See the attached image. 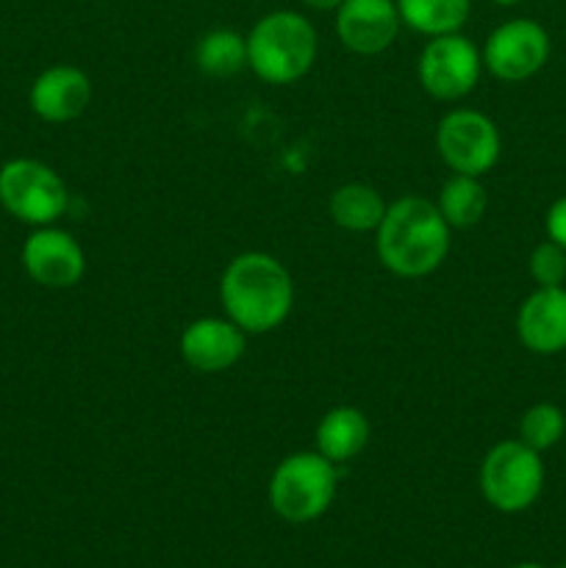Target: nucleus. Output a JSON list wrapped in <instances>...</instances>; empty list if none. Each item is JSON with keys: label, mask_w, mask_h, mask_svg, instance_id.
<instances>
[{"label": "nucleus", "mask_w": 566, "mask_h": 568, "mask_svg": "<svg viewBox=\"0 0 566 568\" xmlns=\"http://www.w3.org/2000/svg\"><path fill=\"white\" fill-rule=\"evenodd\" d=\"M220 300L228 320L244 333H270L292 314L294 283L275 255L250 250L225 266Z\"/></svg>", "instance_id": "f257e3e1"}, {"label": "nucleus", "mask_w": 566, "mask_h": 568, "mask_svg": "<svg viewBox=\"0 0 566 568\" xmlns=\"http://www.w3.org/2000/svg\"><path fill=\"white\" fill-rule=\"evenodd\" d=\"M453 227L438 214L436 203L405 194L388 203L375 231L377 258L397 277H425L444 264Z\"/></svg>", "instance_id": "f03ea898"}, {"label": "nucleus", "mask_w": 566, "mask_h": 568, "mask_svg": "<svg viewBox=\"0 0 566 568\" xmlns=\"http://www.w3.org/2000/svg\"><path fill=\"white\" fill-rule=\"evenodd\" d=\"M316 50V28L292 9L270 11L247 33V67L272 87L297 83L314 67Z\"/></svg>", "instance_id": "7ed1b4c3"}, {"label": "nucleus", "mask_w": 566, "mask_h": 568, "mask_svg": "<svg viewBox=\"0 0 566 568\" xmlns=\"http://www.w3.org/2000/svg\"><path fill=\"white\" fill-rule=\"evenodd\" d=\"M338 466L325 455L292 453L275 466L270 477V505L277 519L289 525H309L322 519L336 499Z\"/></svg>", "instance_id": "20e7f679"}, {"label": "nucleus", "mask_w": 566, "mask_h": 568, "mask_svg": "<svg viewBox=\"0 0 566 568\" xmlns=\"http://www.w3.org/2000/svg\"><path fill=\"white\" fill-rule=\"evenodd\" d=\"M544 491L542 453L519 438L494 444L481 464V494L499 514H522Z\"/></svg>", "instance_id": "39448f33"}, {"label": "nucleus", "mask_w": 566, "mask_h": 568, "mask_svg": "<svg viewBox=\"0 0 566 568\" xmlns=\"http://www.w3.org/2000/svg\"><path fill=\"white\" fill-rule=\"evenodd\" d=\"M0 205L31 227L59 222L70 209V192L59 172L39 159H11L0 166Z\"/></svg>", "instance_id": "423d86ee"}, {"label": "nucleus", "mask_w": 566, "mask_h": 568, "mask_svg": "<svg viewBox=\"0 0 566 568\" xmlns=\"http://www.w3.org/2000/svg\"><path fill=\"white\" fill-rule=\"evenodd\" d=\"M481 50L461 31L431 37L416 61L422 89L442 103H458L466 94L475 92V87L481 83Z\"/></svg>", "instance_id": "0eeeda50"}, {"label": "nucleus", "mask_w": 566, "mask_h": 568, "mask_svg": "<svg viewBox=\"0 0 566 568\" xmlns=\"http://www.w3.org/2000/svg\"><path fill=\"white\" fill-rule=\"evenodd\" d=\"M436 150L455 175L483 178L499 161L503 139L483 111L453 109L438 120Z\"/></svg>", "instance_id": "6e6552de"}, {"label": "nucleus", "mask_w": 566, "mask_h": 568, "mask_svg": "<svg viewBox=\"0 0 566 568\" xmlns=\"http://www.w3.org/2000/svg\"><path fill=\"white\" fill-rule=\"evenodd\" d=\"M483 67L503 83H522L549 59V33L527 17L503 22L488 33L481 50Z\"/></svg>", "instance_id": "1a4fd4ad"}, {"label": "nucleus", "mask_w": 566, "mask_h": 568, "mask_svg": "<svg viewBox=\"0 0 566 568\" xmlns=\"http://www.w3.org/2000/svg\"><path fill=\"white\" fill-rule=\"evenodd\" d=\"M22 270L44 288H72L87 272V253L78 239L61 227H33L22 244Z\"/></svg>", "instance_id": "9d476101"}, {"label": "nucleus", "mask_w": 566, "mask_h": 568, "mask_svg": "<svg viewBox=\"0 0 566 568\" xmlns=\"http://www.w3.org/2000/svg\"><path fill=\"white\" fill-rule=\"evenodd\" d=\"M400 26L394 0H344L336 9L338 42L355 55H377L392 48Z\"/></svg>", "instance_id": "9b49d317"}, {"label": "nucleus", "mask_w": 566, "mask_h": 568, "mask_svg": "<svg viewBox=\"0 0 566 568\" xmlns=\"http://www.w3.org/2000/svg\"><path fill=\"white\" fill-rule=\"evenodd\" d=\"M247 333L231 320L220 316H200L189 322L181 333V358L189 369L200 375H220L236 366L244 355Z\"/></svg>", "instance_id": "f8f14e48"}, {"label": "nucleus", "mask_w": 566, "mask_h": 568, "mask_svg": "<svg viewBox=\"0 0 566 568\" xmlns=\"http://www.w3.org/2000/svg\"><path fill=\"white\" fill-rule=\"evenodd\" d=\"M31 111L44 122H72L92 103V81L81 67L53 64L39 72L28 92Z\"/></svg>", "instance_id": "ddd939ff"}, {"label": "nucleus", "mask_w": 566, "mask_h": 568, "mask_svg": "<svg viewBox=\"0 0 566 568\" xmlns=\"http://www.w3.org/2000/svg\"><path fill=\"white\" fill-rule=\"evenodd\" d=\"M516 336L536 355H558L566 349V288L549 286L527 294L516 311Z\"/></svg>", "instance_id": "4468645a"}, {"label": "nucleus", "mask_w": 566, "mask_h": 568, "mask_svg": "<svg viewBox=\"0 0 566 568\" xmlns=\"http://www.w3.org/2000/svg\"><path fill=\"white\" fill-rule=\"evenodd\" d=\"M370 419L364 410L353 408V405H338L331 408L316 425V453L325 455L336 466L350 464L358 458L370 444Z\"/></svg>", "instance_id": "2eb2a0df"}, {"label": "nucleus", "mask_w": 566, "mask_h": 568, "mask_svg": "<svg viewBox=\"0 0 566 568\" xmlns=\"http://www.w3.org/2000/svg\"><path fill=\"white\" fill-rule=\"evenodd\" d=\"M388 203L381 197V192L366 183H344L331 194L327 214L333 225L350 233H370L377 231Z\"/></svg>", "instance_id": "dca6fc26"}, {"label": "nucleus", "mask_w": 566, "mask_h": 568, "mask_svg": "<svg viewBox=\"0 0 566 568\" xmlns=\"http://www.w3.org/2000/svg\"><path fill=\"white\" fill-rule=\"evenodd\" d=\"M403 26L422 37L455 33L472 14V0H394Z\"/></svg>", "instance_id": "f3484780"}, {"label": "nucleus", "mask_w": 566, "mask_h": 568, "mask_svg": "<svg viewBox=\"0 0 566 568\" xmlns=\"http://www.w3.org/2000/svg\"><path fill=\"white\" fill-rule=\"evenodd\" d=\"M194 64L209 78H231L247 67V37L233 28H211L194 44Z\"/></svg>", "instance_id": "a211bd4d"}, {"label": "nucleus", "mask_w": 566, "mask_h": 568, "mask_svg": "<svg viewBox=\"0 0 566 568\" xmlns=\"http://www.w3.org/2000/svg\"><path fill=\"white\" fill-rule=\"evenodd\" d=\"M486 189H483L481 178L475 175H455L447 178L438 192L436 209L444 216L449 227L455 231H466V227H475L477 222L486 214Z\"/></svg>", "instance_id": "6ab92c4d"}, {"label": "nucleus", "mask_w": 566, "mask_h": 568, "mask_svg": "<svg viewBox=\"0 0 566 568\" xmlns=\"http://www.w3.org/2000/svg\"><path fill=\"white\" fill-rule=\"evenodd\" d=\"M566 416L558 405L536 403L522 414L519 419V442L527 444L536 453L553 449L564 438Z\"/></svg>", "instance_id": "aec40b11"}, {"label": "nucleus", "mask_w": 566, "mask_h": 568, "mask_svg": "<svg viewBox=\"0 0 566 568\" xmlns=\"http://www.w3.org/2000/svg\"><path fill=\"white\" fill-rule=\"evenodd\" d=\"M527 270L530 277L536 281V286L549 288V286H564L566 281V250L560 244H555L553 239L536 244L527 258Z\"/></svg>", "instance_id": "412c9836"}, {"label": "nucleus", "mask_w": 566, "mask_h": 568, "mask_svg": "<svg viewBox=\"0 0 566 568\" xmlns=\"http://www.w3.org/2000/svg\"><path fill=\"white\" fill-rule=\"evenodd\" d=\"M544 227H547V236L566 250V194L549 205Z\"/></svg>", "instance_id": "4be33fe9"}, {"label": "nucleus", "mask_w": 566, "mask_h": 568, "mask_svg": "<svg viewBox=\"0 0 566 568\" xmlns=\"http://www.w3.org/2000/svg\"><path fill=\"white\" fill-rule=\"evenodd\" d=\"M311 11H336L344 0H300Z\"/></svg>", "instance_id": "5701e85b"}, {"label": "nucleus", "mask_w": 566, "mask_h": 568, "mask_svg": "<svg viewBox=\"0 0 566 568\" xmlns=\"http://www.w3.org/2000/svg\"><path fill=\"white\" fill-rule=\"evenodd\" d=\"M511 568H547V566H542V564H530V560H527V564H516V566H511Z\"/></svg>", "instance_id": "b1692460"}, {"label": "nucleus", "mask_w": 566, "mask_h": 568, "mask_svg": "<svg viewBox=\"0 0 566 568\" xmlns=\"http://www.w3.org/2000/svg\"><path fill=\"white\" fill-rule=\"evenodd\" d=\"M494 6H516V3H522V0H492Z\"/></svg>", "instance_id": "393cba45"}]
</instances>
